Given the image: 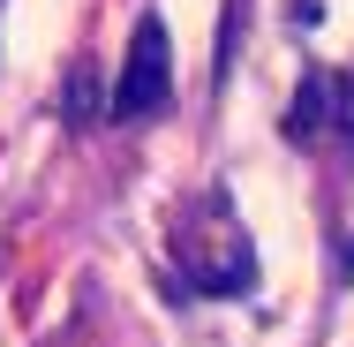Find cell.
<instances>
[{"instance_id": "obj_1", "label": "cell", "mask_w": 354, "mask_h": 347, "mask_svg": "<svg viewBox=\"0 0 354 347\" xmlns=\"http://www.w3.org/2000/svg\"><path fill=\"white\" fill-rule=\"evenodd\" d=\"M174 265L189 272V287H204V294H241V287L257 279V257H249L241 226L226 219V204H204V219H196V226H181Z\"/></svg>"}, {"instance_id": "obj_2", "label": "cell", "mask_w": 354, "mask_h": 347, "mask_svg": "<svg viewBox=\"0 0 354 347\" xmlns=\"http://www.w3.org/2000/svg\"><path fill=\"white\" fill-rule=\"evenodd\" d=\"M174 98V38L158 15H136L129 30V69H121V91H113V121H143Z\"/></svg>"}, {"instance_id": "obj_3", "label": "cell", "mask_w": 354, "mask_h": 347, "mask_svg": "<svg viewBox=\"0 0 354 347\" xmlns=\"http://www.w3.org/2000/svg\"><path fill=\"white\" fill-rule=\"evenodd\" d=\"M98 114H113V98L98 91V69H91V61H75V69H68V121H75V129H91Z\"/></svg>"}, {"instance_id": "obj_4", "label": "cell", "mask_w": 354, "mask_h": 347, "mask_svg": "<svg viewBox=\"0 0 354 347\" xmlns=\"http://www.w3.org/2000/svg\"><path fill=\"white\" fill-rule=\"evenodd\" d=\"M324 98H332V83H324V75H309V83H301V98H294V114H286V136H294V143H317Z\"/></svg>"}, {"instance_id": "obj_5", "label": "cell", "mask_w": 354, "mask_h": 347, "mask_svg": "<svg viewBox=\"0 0 354 347\" xmlns=\"http://www.w3.org/2000/svg\"><path fill=\"white\" fill-rule=\"evenodd\" d=\"M347 279H354V257H347Z\"/></svg>"}]
</instances>
